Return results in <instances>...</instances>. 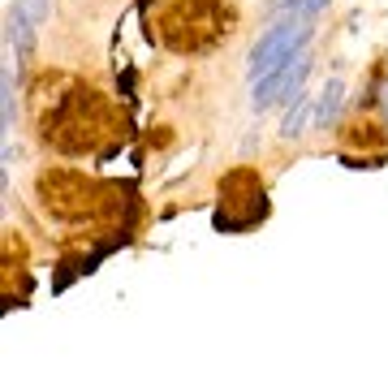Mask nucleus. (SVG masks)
Listing matches in <instances>:
<instances>
[{
    "mask_svg": "<svg viewBox=\"0 0 388 388\" xmlns=\"http://www.w3.org/2000/svg\"><path fill=\"white\" fill-rule=\"evenodd\" d=\"M113 186H103V181L78 173V168H48L39 173V199L52 216L61 220H95L103 212H113L117 199Z\"/></svg>",
    "mask_w": 388,
    "mask_h": 388,
    "instance_id": "obj_3",
    "label": "nucleus"
},
{
    "mask_svg": "<svg viewBox=\"0 0 388 388\" xmlns=\"http://www.w3.org/2000/svg\"><path fill=\"white\" fill-rule=\"evenodd\" d=\"M310 113H315V108H310V99H306V95H298V108H294L289 117H285L280 138H298V134H302V125L310 121Z\"/></svg>",
    "mask_w": 388,
    "mask_h": 388,
    "instance_id": "obj_8",
    "label": "nucleus"
},
{
    "mask_svg": "<svg viewBox=\"0 0 388 388\" xmlns=\"http://www.w3.org/2000/svg\"><path fill=\"white\" fill-rule=\"evenodd\" d=\"M341 99H345V82H341V78H332V82L324 87V99H319V108H315V117L328 125L336 113H341Z\"/></svg>",
    "mask_w": 388,
    "mask_h": 388,
    "instance_id": "obj_7",
    "label": "nucleus"
},
{
    "mask_svg": "<svg viewBox=\"0 0 388 388\" xmlns=\"http://www.w3.org/2000/svg\"><path fill=\"white\" fill-rule=\"evenodd\" d=\"M233 13L224 0H173L160 17V39L177 57H194V52H212L229 35Z\"/></svg>",
    "mask_w": 388,
    "mask_h": 388,
    "instance_id": "obj_2",
    "label": "nucleus"
},
{
    "mask_svg": "<svg viewBox=\"0 0 388 388\" xmlns=\"http://www.w3.org/2000/svg\"><path fill=\"white\" fill-rule=\"evenodd\" d=\"M220 212H216V229L220 233H238L250 229L254 220H264L268 203H264V181H259L254 168H238L220 181Z\"/></svg>",
    "mask_w": 388,
    "mask_h": 388,
    "instance_id": "obj_4",
    "label": "nucleus"
},
{
    "mask_svg": "<svg viewBox=\"0 0 388 388\" xmlns=\"http://www.w3.org/2000/svg\"><path fill=\"white\" fill-rule=\"evenodd\" d=\"M285 5H294V0H272V9H285Z\"/></svg>",
    "mask_w": 388,
    "mask_h": 388,
    "instance_id": "obj_12",
    "label": "nucleus"
},
{
    "mask_svg": "<svg viewBox=\"0 0 388 388\" xmlns=\"http://www.w3.org/2000/svg\"><path fill=\"white\" fill-rule=\"evenodd\" d=\"M310 39V22H294V17H280L272 31L250 48V78H264L268 69H276L285 57H294V52Z\"/></svg>",
    "mask_w": 388,
    "mask_h": 388,
    "instance_id": "obj_5",
    "label": "nucleus"
},
{
    "mask_svg": "<svg viewBox=\"0 0 388 388\" xmlns=\"http://www.w3.org/2000/svg\"><path fill=\"white\" fill-rule=\"evenodd\" d=\"M306 73H310V52L298 48L294 57H285L276 69H268L264 78H254V95H250L254 108H268V103H276V99H298Z\"/></svg>",
    "mask_w": 388,
    "mask_h": 388,
    "instance_id": "obj_6",
    "label": "nucleus"
},
{
    "mask_svg": "<svg viewBox=\"0 0 388 388\" xmlns=\"http://www.w3.org/2000/svg\"><path fill=\"white\" fill-rule=\"evenodd\" d=\"M17 9L31 17L35 26H39V22H48V0H17Z\"/></svg>",
    "mask_w": 388,
    "mask_h": 388,
    "instance_id": "obj_11",
    "label": "nucleus"
},
{
    "mask_svg": "<svg viewBox=\"0 0 388 388\" xmlns=\"http://www.w3.org/2000/svg\"><path fill=\"white\" fill-rule=\"evenodd\" d=\"M345 143H362V147H380V143H384V134H380V125H375V121H354V125L345 129Z\"/></svg>",
    "mask_w": 388,
    "mask_h": 388,
    "instance_id": "obj_9",
    "label": "nucleus"
},
{
    "mask_svg": "<svg viewBox=\"0 0 388 388\" xmlns=\"http://www.w3.org/2000/svg\"><path fill=\"white\" fill-rule=\"evenodd\" d=\"M324 5H328V0H294L285 17H294V22H315V17L324 13Z\"/></svg>",
    "mask_w": 388,
    "mask_h": 388,
    "instance_id": "obj_10",
    "label": "nucleus"
},
{
    "mask_svg": "<svg viewBox=\"0 0 388 388\" xmlns=\"http://www.w3.org/2000/svg\"><path fill=\"white\" fill-rule=\"evenodd\" d=\"M31 113L39 125V138L61 155L99 151L117 134V113L95 87L78 82L69 73H48L31 95Z\"/></svg>",
    "mask_w": 388,
    "mask_h": 388,
    "instance_id": "obj_1",
    "label": "nucleus"
}]
</instances>
